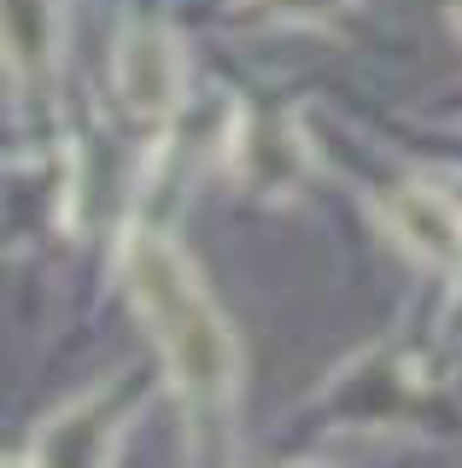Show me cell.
I'll return each instance as SVG.
<instances>
[{"label": "cell", "instance_id": "6da1fadb", "mask_svg": "<svg viewBox=\"0 0 462 468\" xmlns=\"http://www.w3.org/2000/svg\"><path fill=\"white\" fill-rule=\"evenodd\" d=\"M123 282L158 357H164V375L176 387L182 410L199 428L223 421L240 392V340L228 328V316L216 311L211 287L199 282L194 258L170 234L135 229L123 240Z\"/></svg>", "mask_w": 462, "mask_h": 468}, {"label": "cell", "instance_id": "7a4b0ae2", "mask_svg": "<svg viewBox=\"0 0 462 468\" xmlns=\"http://www.w3.org/2000/svg\"><path fill=\"white\" fill-rule=\"evenodd\" d=\"M111 88L123 112L141 123H164L187 100V48L164 18H135L123 24L118 53H111Z\"/></svg>", "mask_w": 462, "mask_h": 468}, {"label": "cell", "instance_id": "3957f363", "mask_svg": "<svg viewBox=\"0 0 462 468\" xmlns=\"http://www.w3.org/2000/svg\"><path fill=\"white\" fill-rule=\"evenodd\" d=\"M223 158L252 199H293L310 176V146L287 112H240Z\"/></svg>", "mask_w": 462, "mask_h": 468}, {"label": "cell", "instance_id": "277c9868", "mask_svg": "<svg viewBox=\"0 0 462 468\" xmlns=\"http://www.w3.org/2000/svg\"><path fill=\"white\" fill-rule=\"evenodd\" d=\"M381 223L427 270H457L462 263V205L439 194L433 182H398L381 194Z\"/></svg>", "mask_w": 462, "mask_h": 468}, {"label": "cell", "instance_id": "5b68a950", "mask_svg": "<svg viewBox=\"0 0 462 468\" xmlns=\"http://www.w3.org/2000/svg\"><path fill=\"white\" fill-rule=\"evenodd\" d=\"M123 433V410H118V387H94L82 399H70L65 410H53L36 428L30 463H111Z\"/></svg>", "mask_w": 462, "mask_h": 468}, {"label": "cell", "instance_id": "8992f818", "mask_svg": "<svg viewBox=\"0 0 462 468\" xmlns=\"http://www.w3.org/2000/svg\"><path fill=\"white\" fill-rule=\"evenodd\" d=\"M65 48L59 0H0V70L18 94L47 88Z\"/></svg>", "mask_w": 462, "mask_h": 468}, {"label": "cell", "instance_id": "52a82bcc", "mask_svg": "<svg viewBox=\"0 0 462 468\" xmlns=\"http://www.w3.org/2000/svg\"><path fill=\"white\" fill-rule=\"evenodd\" d=\"M451 24H457V36H462V0H451Z\"/></svg>", "mask_w": 462, "mask_h": 468}, {"label": "cell", "instance_id": "ba28073f", "mask_svg": "<svg viewBox=\"0 0 462 468\" xmlns=\"http://www.w3.org/2000/svg\"><path fill=\"white\" fill-rule=\"evenodd\" d=\"M457 275H462V263H457Z\"/></svg>", "mask_w": 462, "mask_h": 468}]
</instances>
